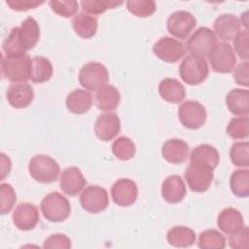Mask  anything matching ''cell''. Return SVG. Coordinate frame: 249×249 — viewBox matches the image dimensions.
<instances>
[{
	"instance_id": "4fadbf2b",
	"label": "cell",
	"mask_w": 249,
	"mask_h": 249,
	"mask_svg": "<svg viewBox=\"0 0 249 249\" xmlns=\"http://www.w3.org/2000/svg\"><path fill=\"white\" fill-rule=\"evenodd\" d=\"M113 201L123 207L132 205L138 196V188L134 181L128 178L117 180L111 188Z\"/></svg>"
},
{
	"instance_id": "7c38bea8",
	"label": "cell",
	"mask_w": 249,
	"mask_h": 249,
	"mask_svg": "<svg viewBox=\"0 0 249 249\" xmlns=\"http://www.w3.org/2000/svg\"><path fill=\"white\" fill-rule=\"evenodd\" d=\"M196 25V19L193 14L187 11L172 13L166 21L167 31L178 39L187 38Z\"/></svg>"
},
{
	"instance_id": "f35d334b",
	"label": "cell",
	"mask_w": 249,
	"mask_h": 249,
	"mask_svg": "<svg viewBox=\"0 0 249 249\" xmlns=\"http://www.w3.org/2000/svg\"><path fill=\"white\" fill-rule=\"evenodd\" d=\"M0 196H1V207H0V213L1 215H5L9 213L16 201H17V196L15 193L14 188L12 185L8 183H1L0 185Z\"/></svg>"
},
{
	"instance_id": "e0dca14e",
	"label": "cell",
	"mask_w": 249,
	"mask_h": 249,
	"mask_svg": "<svg viewBox=\"0 0 249 249\" xmlns=\"http://www.w3.org/2000/svg\"><path fill=\"white\" fill-rule=\"evenodd\" d=\"M87 180L81 170L76 166L65 168L59 179V186L65 195L77 196L86 186Z\"/></svg>"
},
{
	"instance_id": "836d02e7",
	"label": "cell",
	"mask_w": 249,
	"mask_h": 249,
	"mask_svg": "<svg viewBox=\"0 0 249 249\" xmlns=\"http://www.w3.org/2000/svg\"><path fill=\"white\" fill-rule=\"evenodd\" d=\"M83 13L89 15H100L108 9H114L123 4V1L116 0H83L81 1Z\"/></svg>"
},
{
	"instance_id": "60d3db41",
	"label": "cell",
	"mask_w": 249,
	"mask_h": 249,
	"mask_svg": "<svg viewBox=\"0 0 249 249\" xmlns=\"http://www.w3.org/2000/svg\"><path fill=\"white\" fill-rule=\"evenodd\" d=\"M248 40H249V32L247 29L239 31L233 38L234 50L238 54V56L244 60H247L249 57Z\"/></svg>"
},
{
	"instance_id": "ee69618b",
	"label": "cell",
	"mask_w": 249,
	"mask_h": 249,
	"mask_svg": "<svg viewBox=\"0 0 249 249\" xmlns=\"http://www.w3.org/2000/svg\"><path fill=\"white\" fill-rule=\"evenodd\" d=\"M44 1L38 0H7L6 4L14 11L25 12L28 10L35 9L40 5L44 4Z\"/></svg>"
},
{
	"instance_id": "9c48e42d",
	"label": "cell",
	"mask_w": 249,
	"mask_h": 249,
	"mask_svg": "<svg viewBox=\"0 0 249 249\" xmlns=\"http://www.w3.org/2000/svg\"><path fill=\"white\" fill-rule=\"evenodd\" d=\"M80 203L84 210L96 214L104 211L109 205L107 191L97 185H89L80 195Z\"/></svg>"
},
{
	"instance_id": "7a4b0ae2",
	"label": "cell",
	"mask_w": 249,
	"mask_h": 249,
	"mask_svg": "<svg viewBox=\"0 0 249 249\" xmlns=\"http://www.w3.org/2000/svg\"><path fill=\"white\" fill-rule=\"evenodd\" d=\"M41 211L44 217L53 223L65 221L71 213V205L69 200L58 192L48 194L41 201Z\"/></svg>"
},
{
	"instance_id": "8992f818",
	"label": "cell",
	"mask_w": 249,
	"mask_h": 249,
	"mask_svg": "<svg viewBox=\"0 0 249 249\" xmlns=\"http://www.w3.org/2000/svg\"><path fill=\"white\" fill-rule=\"evenodd\" d=\"M207 57L213 71L218 73H231L236 64L233 48L227 42L216 43Z\"/></svg>"
},
{
	"instance_id": "d6a6232c",
	"label": "cell",
	"mask_w": 249,
	"mask_h": 249,
	"mask_svg": "<svg viewBox=\"0 0 249 249\" xmlns=\"http://www.w3.org/2000/svg\"><path fill=\"white\" fill-rule=\"evenodd\" d=\"M197 245L201 249H223L226 247V239L216 230H206L198 236Z\"/></svg>"
},
{
	"instance_id": "f546056e",
	"label": "cell",
	"mask_w": 249,
	"mask_h": 249,
	"mask_svg": "<svg viewBox=\"0 0 249 249\" xmlns=\"http://www.w3.org/2000/svg\"><path fill=\"white\" fill-rule=\"evenodd\" d=\"M53 73L51 61L44 56H34L31 59L30 80L35 84L48 82Z\"/></svg>"
},
{
	"instance_id": "603a6c76",
	"label": "cell",
	"mask_w": 249,
	"mask_h": 249,
	"mask_svg": "<svg viewBox=\"0 0 249 249\" xmlns=\"http://www.w3.org/2000/svg\"><path fill=\"white\" fill-rule=\"evenodd\" d=\"M94 100L96 106L100 110L110 112L114 111L119 106L121 95L114 86L106 84L96 90Z\"/></svg>"
},
{
	"instance_id": "bcb514c9",
	"label": "cell",
	"mask_w": 249,
	"mask_h": 249,
	"mask_svg": "<svg viewBox=\"0 0 249 249\" xmlns=\"http://www.w3.org/2000/svg\"><path fill=\"white\" fill-rule=\"evenodd\" d=\"M12 167L11 160L4 154H1V180H4V178L10 173Z\"/></svg>"
},
{
	"instance_id": "52a82bcc",
	"label": "cell",
	"mask_w": 249,
	"mask_h": 249,
	"mask_svg": "<svg viewBox=\"0 0 249 249\" xmlns=\"http://www.w3.org/2000/svg\"><path fill=\"white\" fill-rule=\"evenodd\" d=\"M109 79L107 68L99 62L86 63L79 72V82L83 88L94 91L105 86Z\"/></svg>"
},
{
	"instance_id": "8fae6325",
	"label": "cell",
	"mask_w": 249,
	"mask_h": 249,
	"mask_svg": "<svg viewBox=\"0 0 249 249\" xmlns=\"http://www.w3.org/2000/svg\"><path fill=\"white\" fill-rule=\"evenodd\" d=\"M153 53L164 62L175 63L185 55L186 49L179 40L164 36L156 42Z\"/></svg>"
},
{
	"instance_id": "ffe728a7",
	"label": "cell",
	"mask_w": 249,
	"mask_h": 249,
	"mask_svg": "<svg viewBox=\"0 0 249 249\" xmlns=\"http://www.w3.org/2000/svg\"><path fill=\"white\" fill-rule=\"evenodd\" d=\"M161 196L168 203H178L186 196V185L179 175L167 176L161 185Z\"/></svg>"
},
{
	"instance_id": "ab89813d",
	"label": "cell",
	"mask_w": 249,
	"mask_h": 249,
	"mask_svg": "<svg viewBox=\"0 0 249 249\" xmlns=\"http://www.w3.org/2000/svg\"><path fill=\"white\" fill-rule=\"evenodd\" d=\"M49 5L53 13L63 18H71L78 12L79 3L75 0L71 1H50Z\"/></svg>"
},
{
	"instance_id": "1f68e13d",
	"label": "cell",
	"mask_w": 249,
	"mask_h": 249,
	"mask_svg": "<svg viewBox=\"0 0 249 249\" xmlns=\"http://www.w3.org/2000/svg\"><path fill=\"white\" fill-rule=\"evenodd\" d=\"M111 148L114 156L120 160H128L132 159L136 153L135 144L130 138L126 136H121L117 138L113 142Z\"/></svg>"
},
{
	"instance_id": "3957f363",
	"label": "cell",
	"mask_w": 249,
	"mask_h": 249,
	"mask_svg": "<svg viewBox=\"0 0 249 249\" xmlns=\"http://www.w3.org/2000/svg\"><path fill=\"white\" fill-rule=\"evenodd\" d=\"M28 170L35 181L42 184H50L57 180L60 167L50 156L36 155L30 160Z\"/></svg>"
},
{
	"instance_id": "277c9868",
	"label": "cell",
	"mask_w": 249,
	"mask_h": 249,
	"mask_svg": "<svg viewBox=\"0 0 249 249\" xmlns=\"http://www.w3.org/2000/svg\"><path fill=\"white\" fill-rule=\"evenodd\" d=\"M208 73V64L202 56L190 54L183 59L179 67L180 78L191 86H196L204 82Z\"/></svg>"
},
{
	"instance_id": "d6986e66",
	"label": "cell",
	"mask_w": 249,
	"mask_h": 249,
	"mask_svg": "<svg viewBox=\"0 0 249 249\" xmlns=\"http://www.w3.org/2000/svg\"><path fill=\"white\" fill-rule=\"evenodd\" d=\"M214 34L224 41H230L240 31V20L231 14L219 16L213 23Z\"/></svg>"
},
{
	"instance_id": "83f0119b",
	"label": "cell",
	"mask_w": 249,
	"mask_h": 249,
	"mask_svg": "<svg viewBox=\"0 0 249 249\" xmlns=\"http://www.w3.org/2000/svg\"><path fill=\"white\" fill-rule=\"evenodd\" d=\"M220 161V154L216 148L209 144L196 146L190 155V162H202L215 169Z\"/></svg>"
},
{
	"instance_id": "74e56055",
	"label": "cell",
	"mask_w": 249,
	"mask_h": 249,
	"mask_svg": "<svg viewBox=\"0 0 249 249\" xmlns=\"http://www.w3.org/2000/svg\"><path fill=\"white\" fill-rule=\"evenodd\" d=\"M126 9L135 17L148 18L155 13L156 3L152 0H128Z\"/></svg>"
},
{
	"instance_id": "ba28073f",
	"label": "cell",
	"mask_w": 249,
	"mask_h": 249,
	"mask_svg": "<svg viewBox=\"0 0 249 249\" xmlns=\"http://www.w3.org/2000/svg\"><path fill=\"white\" fill-rule=\"evenodd\" d=\"M178 117L181 124L188 129H198L206 122L205 107L194 100L184 101L178 109Z\"/></svg>"
},
{
	"instance_id": "cb8c5ba5",
	"label": "cell",
	"mask_w": 249,
	"mask_h": 249,
	"mask_svg": "<svg viewBox=\"0 0 249 249\" xmlns=\"http://www.w3.org/2000/svg\"><path fill=\"white\" fill-rule=\"evenodd\" d=\"M65 103L69 112L76 115H82L89 112L90 109L92 105V96L88 90L77 89L67 95Z\"/></svg>"
},
{
	"instance_id": "44dd1931",
	"label": "cell",
	"mask_w": 249,
	"mask_h": 249,
	"mask_svg": "<svg viewBox=\"0 0 249 249\" xmlns=\"http://www.w3.org/2000/svg\"><path fill=\"white\" fill-rule=\"evenodd\" d=\"M226 104L231 114L247 117L249 113V91L242 89L230 90L226 97Z\"/></svg>"
},
{
	"instance_id": "484cf974",
	"label": "cell",
	"mask_w": 249,
	"mask_h": 249,
	"mask_svg": "<svg viewBox=\"0 0 249 249\" xmlns=\"http://www.w3.org/2000/svg\"><path fill=\"white\" fill-rule=\"evenodd\" d=\"M72 27L79 37L89 39L96 34L97 18L86 13H79L72 19Z\"/></svg>"
},
{
	"instance_id": "7bdbcfd3",
	"label": "cell",
	"mask_w": 249,
	"mask_h": 249,
	"mask_svg": "<svg viewBox=\"0 0 249 249\" xmlns=\"http://www.w3.org/2000/svg\"><path fill=\"white\" fill-rule=\"evenodd\" d=\"M71 247V240L68 236L56 233L50 235L46 240L44 241L43 248L49 249V248H62V249H69Z\"/></svg>"
},
{
	"instance_id": "5b68a950",
	"label": "cell",
	"mask_w": 249,
	"mask_h": 249,
	"mask_svg": "<svg viewBox=\"0 0 249 249\" xmlns=\"http://www.w3.org/2000/svg\"><path fill=\"white\" fill-rule=\"evenodd\" d=\"M213 168L202 162H190L184 177L191 191L196 193L206 192L214 178Z\"/></svg>"
},
{
	"instance_id": "6da1fadb",
	"label": "cell",
	"mask_w": 249,
	"mask_h": 249,
	"mask_svg": "<svg viewBox=\"0 0 249 249\" xmlns=\"http://www.w3.org/2000/svg\"><path fill=\"white\" fill-rule=\"evenodd\" d=\"M31 59L27 53L20 55H2V74L13 83H25L30 79Z\"/></svg>"
},
{
	"instance_id": "8d00e7d4",
	"label": "cell",
	"mask_w": 249,
	"mask_h": 249,
	"mask_svg": "<svg viewBox=\"0 0 249 249\" xmlns=\"http://www.w3.org/2000/svg\"><path fill=\"white\" fill-rule=\"evenodd\" d=\"M227 133L233 139H246L249 135L248 117L232 118L228 124Z\"/></svg>"
},
{
	"instance_id": "ac0fdd59",
	"label": "cell",
	"mask_w": 249,
	"mask_h": 249,
	"mask_svg": "<svg viewBox=\"0 0 249 249\" xmlns=\"http://www.w3.org/2000/svg\"><path fill=\"white\" fill-rule=\"evenodd\" d=\"M190 147L187 142L178 138H171L165 141L161 147L163 159L172 164L183 163L189 156Z\"/></svg>"
},
{
	"instance_id": "b9f144b4",
	"label": "cell",
	"mask_w": 249,
	"mask_h": 249,
	"mask_svg": "<svg viewBox=\"0 0 249 249\" xmlns=\"http://www.w3.org/2000/svg\"><path fill=\"white\" fill-rule=\"evenodd\" d=\"M229 244L233 249H247L249 245V230L243 226L239 231L230 234Z\"/></svg>"
},
{
	"instance_id": "9a60e30c",
	"label": "cell",
	"mask_w": 249,
	"mask_h": 249,
	"mask_svg": "<svg viewBox=\"0 0 249 249\" xmlns=\"http://www.w3.org/2000/svg\"><path fill=\"white\" fill-rule=\"evenodd\" d=\"M39 211L36 205L31 203H19L15 208L12 220L14 225L20 231H31L39 222Z\"/></svg>"
},
{
	"instance_id": "d4e9b609",
	"label": "cell",
	"mask_w": 249,
	"mask_h": 249,
	"mask_svg": "<svg viewBox=\"0 0 249 249\" xmlns=\"http://www.w3.org/2000/svg\"><path fill=\"white\" fill-rule=\"evenodd\" d=\"M159 93L163 100L177 104L185 98V88L178 80L165 78L159 85Z\"/></svg>"
},
{
	"instance_id": "f6af8a7d",
	"label": "cell",
	"mask_w": 249,
	"mask_h": 249,
	"mask_svg": "<svg viewBox=\"0 0 249 249\" xmlns=\"http://www.w3.org/2000/svg\"><path fill=\"white\" fill-rule=\"evenodd\" d=\"M233 78L236 84L244 87L249 86V62L244 60L239 63L235 69H233Z\"/></svg>"
},
{
	"instance_id": "30bf717a",
	"label": "cell",
	"mask_w": 249,
	"mask_h": 249,
	"mask_svg": "<svg viewBox=\"0 0 249 249\" xmlns=\"http://www.w3.org/2000/svg\"><path fill=\"white\" fill-rule=\"evenodd\" d=\"M216 35L208 27L197 28L188 39L186 50L193 55L204 56L216 45Z\"/></svg>"
},
{
	"instance_id": "4316f807",
	"label": "cell",
	"mask_w": 249,
	"mask_h": 249,
	"mask_svg": "<svg viewBox=\"0 0 249 249\" xmlns=\"http://www.w3.org/2000/svg\"><path fill=\"white\" fill-rule=\"evenodd\" d=\"M40 38V27L32 17L26 18L19 27V39L25 51L33 49Z\"/></svg>"
},
{
	"instance_id": "5bb4252c",
	"label": "cell",
	"mask_w": 249,
	"mask_h": 249,
	"mask_svg": "<svg viewBox=\"0 0 249 249\" xmlns=\"http://www.w3.org/2000/svg\"><path fill=\"white\" fill-rule=\"evenodd\" d=\"M121 131V122L117 114L107 112L99 115L94 124V132L101 141L113 140Z\"/></svg>"
},
{
	"instance_id": "d590c367",
	"label": "cell",
	"mask_w": 249,
	"mask_h": 249,
	"mask_svg": "<svg viewBox=\"0 0 249 249\" xmlns=\"http://www.w3.org/2000/svg\"><path fill=\"white\" fill-rule=\"evenodd\" d=\"M230 158L235 166H249V144L248 142H236L232 144L230 150Z\"/></svg>"
},
{
	"instance_id": "7402d4cb",
	"label": "cell",
	"mask_w": 249,
	"mask_h": 249,
	"mask_svg": "<svg viewBox=\"0 0 249 249\" xmlns=\"http://www.w3.org/2000/svg\"><path fill=\"white\" fill-rule=\"evenodd\" d=\"M217 224L224 233L231 234L244 226V221L241 213L237 209L227 207L220 212Z\"/></svg>"
},
{
	"instance_id": "e575fe53",
	"label": "cell",
	"mask_w": 249,
	"mask_h": 249,
	"mask_svg": "<svg viewBox=\"0 0 249 249\" xmlns=\"http://www.w3.org/2000/svg\"><path fill=\"white\" fill-rule=\"evenodd\" d=\"M2 49L5 55H20L26 53L19 39V27H14L4 40Z\"/></svg>"
},
{
	"instance_id": "f1b7e54d",
	"label": "cell",
	"mask_w": 249,
	"mask_h": 249,
	"mask_svg": "<svg viewBox=\"0 0 249 249\" xmlns=\"http://www.w3.org/2000/svg\"><path fill=\"white\" fill-rule=\"evenodd\" d=\"M195 231L185 226H176L170 229L166 234L167 242L174 247H190L196 241Z\"/></svg>"
},
{
	"instance_id": "2e32d148",
	"label": "cell",
	"mask_w": 249,
	"mask_h": 249,
	"mask_svg": "<svg viewBox=\"0 0 249 249\" xmlns=\"http://www.w3.org/2000/svg\"><path fill=\"white\" fill-rule=\"evenodd\" d=\"M9 104L16 109H22L28 107L34 98V89L28 83H14L12 84L6 93Z\"/></svg>"
},
{
	"instance_id": "4dcf8cb0",
	"label": "cell",
	"mask_w": 249,
	"mask_h": 249,
	"mask_svg": "<svg viewBox=\"0 0 249 249\" xmlns=\"http://www.w3.org/2000/svg\"><path fill=\"white\" fill-rule=\"evenodd\" d=\"M230 187L233 195L238 197H246L249 195V170L236 169L230 178Z\"/></svg>"
}]
</instances>
